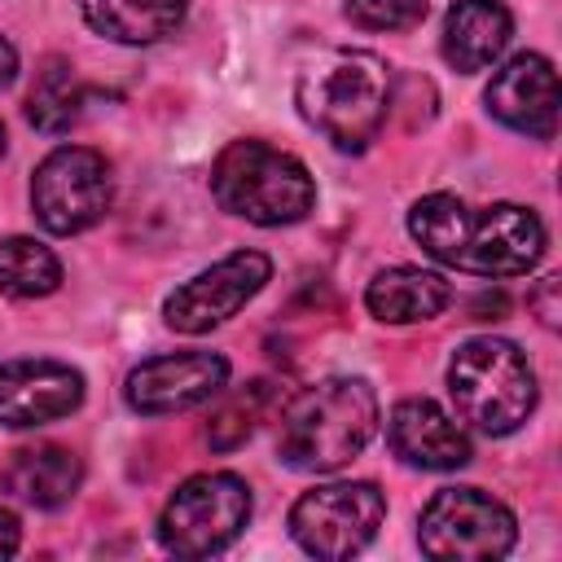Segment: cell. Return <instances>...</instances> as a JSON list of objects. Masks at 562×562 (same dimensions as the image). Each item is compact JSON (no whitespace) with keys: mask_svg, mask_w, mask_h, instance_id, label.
<instances>
[{"mask_svg":"<svg viewBox=\"0 0 562 562\" xmlns=\"http://www.w3.org/2000/svg\"><path fill=\"white\" fill-rule=\"evenodd\" d=\"M448 303H452V285L430 268H382L364 290V307L382 325L435 321Z\"/></svg>","mask_w":562,"mask_h":562,"instance_id":"cell-17","label":"cell"},{"mask_svg":"<svg viewBox=\"0 0 562 562\" xmlns=\"http://www.w3.org/2000/svg\"><path fill=\"white\" fill-rule=\"evenodd\" d=\"M83 404V373L61 360H0V426L31 430Z\"/></svg>","mask_w":562,"mask_h":562,"instance_id":"cell-12","label":"cell"},{"mask_svg":"<svg viewBox=\"0 0 562 562\" xmlns=\"http://www.w3.org/2000/svg\"><path fill=\"white\" fill-rule=\"evenodd\" d=\"M514 514L479 487H443L417 522V544L435 562H492L514 549Z\"/></svg>","mask_w":562,"mask_h":562,"instance_id":"cell-7","label":"cell"},{"mask_svg":"<svg viewBox=\"0 0 562 562\" xmlns=\"http://www.w3.org/2000/svg\"><path fill=\"white\" fill-rule=\"evenodd\" d=\"M61 285L57 255L35 237H0V294L44 299Z\"/></svg>","mask_w":562,"mask_h":562,"instance_id":"cell-19","label":"cell"},{"mask_svg":"<svg viewBox=\"0 0 562 562\" xmlns=\"http://www.w3.org/2000/svg\"><path fill=\"white\" fill-rule=\"evenodd\" d=\"M386 518V496L373 483H321L303 492L290 509V536L312 558H351L360 553Z\"/></svg>","mask_w":562,"mask_h":562,"instance_id":"cell-9","label":"cell"},{"mask_svg":"<svg viewBox=\"0 0 562 562\" xmlns=\"http://www.w3.org/2000/svg\"><path fill=\"white\" fill-rule=\"evenodd\" d=\"M83 483V465L61 443H35L13 452V461L0 470V487L35 509H61Z\"/></svg>","mask_w":562,"mask_h":562,"instance_id":"cell-16","label":"cell"},{"mask_svg":"<svg viewBox=\"0 0 562 562\" xmlns=\"http://www.w3.org/2000/svg\"><path fill=\"white\" fill-rule=\"evenodd\" d=\"M268 400H272V382H250V386L233 391V395L215 408V417H211V426H206V443H211L215 452L241 448V443L250 439L255 422L263 417Z\"/></svg>","mask_w":562,"mask_h":562,"instance_id":"cell-21","label":"cell"},{"mask_svg":"<svg viewBox=\"0 0 562 562\" xmlns=\"http://www.w3.org/2000/svg\"><path fill=\"white\" fill-rule=\"evenodd\" d=\"M228 386V360L220 351H167L149 356L127 373V404L140 417H162V413H184L206 404Z\"/></svg>","mask_w":562,"mask_h":562,"instance_id":"cell-11","label":"cell"},{"mask_svg":"<svg viewBox=\"0 0 562 562\" xmlns=\"http://www.w3.org/2000/svg\"><path fill=\"white\" fill-rule=\"evenodd\" d=\"M299 114L347 154H360L386 123L391 110V70L378 53L334 48L303 66L294 88Z\"/></svg>","mask_w":562,"mask_h":562,"instance_id":"cell-3","label":"cell"},{"mask_svg":"<svg viewBox=\"0 0 562 562\" xmlns=\"http://www.w3.org/2000/svg\"><path fill=\"white\" fill-rule=\"evenodd\" d=\"M514 35V18L501 0H457L443 18V61L461 75L487 70Z\"/></svg>","mask_w":562,"mask_h":562,"instance_id":"cell-15","label":"cell"},{"mask_svg":"<svg viewBox=\"0 0 562 562\" xmlns=\"http://www.w3.org/2000/svg\"><path fill=\"white\" fill-rule=\"evenodd\" d=\"M13 79H18V48L0 35V92H4Z\"/></svg>","mask_w":562,"mask_h":562,"instance_id":"cell-25","label":"cell"},{"mask_svg":"<svg viewBox=\"0 0 562 562\" xmlns=\"http://www.w3.org/2000/svg\"><path fill=\"white\" fill-rule=\"evenodd\" d=\"M215 202L259 228L299 224L316 206V180L307 167L268 140H228L211 167Z\"/></svg>","mask_w":562,"mask_h":562,"instance_id":"cell-4","label":"cell"},{"mask_svg":"<svg viewBox=\"0 0 562 562\" xmlns=\"http://www.w3.org/2000/svg\"><path fill=\"white\" fill-rule=\"evenodd\" d=\"M378 430V395L364 378H321L303 386L277 422V452L290 470H342Z\"/></svg>","mask_w":562,"mask_h":562,"instance_id":"cell-2","label":"cell"},{"mask_svg":"<svg viewBox=\"0 0 562 562\" xmlns=\"http://www.w3.org/2000/svg\"><path fill=\"white\" fill-rule=\"evenodd\" d=\"M272 277L268 255L259 250H233L228 259L211 263L206 272L176 285L162 303V321L176 334H211L215 325L233 321Z\"/></svg>","mask_w":562,"mask_h":562,"instance_id":"cell-10","label":"cell"},{"mask_svg":"<svg viewBox=\"0 0 562 562\" xmlns=\"http://www.w3.org/2000/svg\"><path fill=\"white\" fill-rule=\"evenodd\" d=\"M250 522V487L241 474L211 470L184 479L158 514V540L176 558H211Z\"/></svg>","mask_w":562,"mask_h":562,"instance_id":"cell-6","label":"cell"},{"mask_svg":"<svg viewBox=\"0 0 562 562\" xmlns=\"http://www.w3.org/2000/svg\"><path fill=\"white\" fill-rule=\"evenodd\" d=\"M110 198H114L110 162L88 145H57L31 176L35 220L57 237H75L101 224Z\"/></svg>","mask_w":562,"mask_h":562,"instance_id":"cell-8","label":"cell"},{"mask_svg":"<svg viewBox=\"0 0 562 562\" xmlns=\"http://www.w3.org/2000/svg\"><path fill=\"white\" fill-rule=\"evenodd\" d=\"M457 417L483 435L518 430L536 408V373L509 338H465L448 364Z\"/></svg>","mask_w":562,"mask_h":562,"instance_id":"cell-5","label":"cell"},{"mask_svg":"<svg viewBox=\"0 0 562 562\" xmlns=\"http://www.w3.org/2000/svg\"><path fill=\"white\" fill-rule=\"evenodd\" d=\"M487 110L509 132L549 140L558 132V75H553V61L540 57V53L509 57L487 83Z\"/></svg>","mask_w":562,"mask_h":562,"instance_id":"cell-13","label":"cell"},{"mask_svg":"<svg viewBox=\"0 0 562 562\" xmlns=\"http://www.w3.org/2000/svg\"><path fill=\"white\" fill-rule=\"evenodd\" d=\"M0 154H4V127H0Z\"/></svg>","mask_w":562,"mask_h":562,"instance_id":"cell-26","label":"cell"},{"mask_svg":"<svg viewBox=\"0 0 562 562\" xmlns=\"http://www.w3.org/2000/svg\"><path fill=\"white\" fill-rule=\"evenodd\" d=\"M558 290H562V285H558V277H544V281L531 290V299H527L544 329H558V316H562V307H558Z\"/></svg>","mask_w":562,"mask_h":562,"instance_id":"cell-23","label":"cell"},{"mask_svg":"<svg viewBox=\"0 0 562 562\" xmlns=\"http://www.w3.org/2000/svg\"><path fill=\"white\" fill-rule=\"evenodd\" d=\"M79 9L83 22L114 44H154L184 22L189 0H79Z\"/></svg>","mask_w":562,"mask_h":562,"instance_id":"cell-18","label":"cell"},{"mask_svg":"<svg viewBox=\"0 0 562 562\" xmlns=\"http://www.w3.org/2000/svg\"><path fill=\"white\" fill-rule=\"evenodd\" d=\"M386 443L404 465L417 470H461L470 461V435L426 395L400 400L391 408Z\"/></svg>","mask_w":562,"mask_h":562,"instance_id":"cell-14","label":"cell"},{"mask_svg":"<svg viewBox=\"0 0 562 562\" xmlns=\"http://www.w3.org/2000/svg\"><path fill=\"white\" fill-rule=\"evenodd\" d=\"M79 105H83V88L75 79V66L61 61V57H48L40 66V75H35L31 97H26V119L40 132L57 136V132H66L79 119Z\"/></svg>","mask_w":562,"mask_h":562,"instance_id":"cell-20","label":"cell"},{"mask_svg":"<svg viewBox=\"0 0 562 562\" xmlns=\"http://www.w3.org/2000/svg\"><path fill=\"white\" fill-rule=\"evenodd\" d=\"M18 540H22V531H18V518L0 505V558H13L18 553Z\"/></svg>","mask_w":562,"mask_h":562,"instance_id":"cell-24","label":"cell"},{"mask_svg":"<svg viewBox=\"0 0 562 562\" xmlns=\"http://www.w3.org/2000/svg\"><path fill=\"white\" fill-rule=\"evenodd\" d=\"M408 233L430 259L474 277H522L544 255V224L518 202L465 206L452 193H426L408 211Z\"/></svg>","mask_w":562,"mask_h":562,"instance_id":"cell-1","label":"cell"},{"mask_svg":"<svg viewBox=\"0 0 562 562\" xmlns=\"http://www.w3.org/2000/svg\"><path fill=\"white\" fill-rule=\"evenodd\" d=\"M342 13L360 31H413L426 18V0H347Z\"/></svg>","mask_w":562,"mask_h":562,"instance_id":"cell-22","label":"cell"}]
</instances>
